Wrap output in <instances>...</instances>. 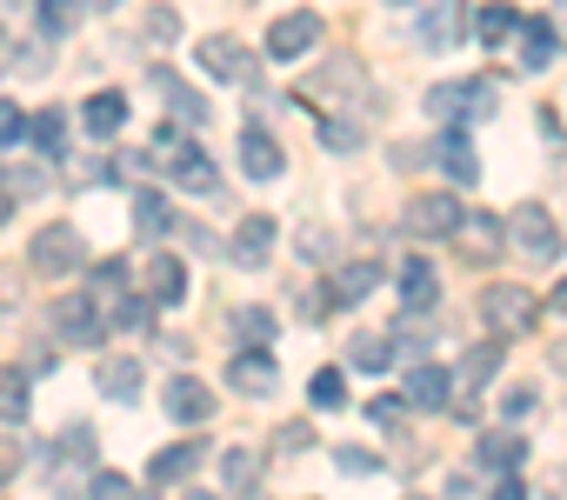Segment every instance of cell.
<instances>
[{
	"mask_svg": "<svg viewBox=\"0 0 567 500\" xmlns=\"http://www.w3.org/2000/svg\"><path fill=\"white\" fill-rule=\"evenodd\" d=\"M454 233H467V247H461V254H467V261H494V254H501V220H487V213H474V220H461Z\"/></svg>",
	"mask_w": 567,
	"mask_h": 500,
	"instance_id": "cell-27",
	"label": "cell"
},
{
	"mask_svg": "<svg viewBox=\"0 0 567 500\" xmlns=\"http://www.w3.org/2000/svg\"><path fill=\"white\" fill-rule=\"evenodd\" d=\"M220 473H227V487H247V480H254V454H247V447H234V454L220 460Z\"/></svg>",
	"mask_w": 567,
	"mask_h": 500,
	"instance_id": "cell-42",
	"label": "cell"
},
{
	"mask_svg": "<svg viewBox=\"0 0 567 500\" xmlns=\"http://www.w3.org/2000/svg\"><path fill=\"white\" fill-rule=\"evenodd\" d=\"M134 220H141V227H147V233H161V227H167V200H161V194H154V187H147V194H141V200H134Z\"/></svg>",
	"mask_w": 567,
	"mask_h": 500,
	"instance_id": "cell-37",
	"label": "cell"
},
{
	"mask_svg": "<svg viewBox=\"0 0 567 500\" xmlns=\"http://www.w3.org/2000/svg\"><path fill=\"white\" fill-rule=\"evenodd\" d=\"M81 121H87V134H94V140H107V134H121V127H127V101H121V94H94V101L81 107Z\"/></svg>",
	"mask_w": 567,
	"mask_h": 500,
	"instance_id": "cell-25",
	"label": "cell"
},
{
	"mask_svg": "<svg viewBox=\"0 0 567 500\" xmlns=\"http://www.w3.org/2000/svg\"><path fill=\"white\" fill-rule=\"evenodd\" d=\"M8 213H14V194H0V220H8Z\"/></svg>",
	"mask_w": 567,
	"mask_h": 500,
	"instance_id": "cell-52",
	"label": "cell"
},
{
	"mask_svg": "<svg viewBox=\"0 0 567 500\" xmlns=\"http://www.w3.org/2000/svg\"><path fill=\"white\" fill-rule=\"evenodd\" d=\"M34 268H41V274H74V268H87L81 233H74V227H48V233H34Z\"/></svg>",
	"mask_w": 567,
	"mask_h": 500,
	"instance_id": "cell-6",
	"label": "cell"
},
{
	"mask_svg": "<svg viewBox=\"0 0 567 500\" xmlns=\"http://www.w3.org/2000/svg\"><path fill=\"white\" fill-rule=\"evenodd\" d=\"M14 473H21V447H14V440H0V487H8Z\"/></svg>",
	"mask_w": 567,
	"mask_h": 500,
	"instance_id": "cell-46",
	"label": "cell"
},
{
	"mask_svg": "<svg viewBox=\"0 0 567 500\" xmlns=\"http://www.w3.org/2000/svg\"><path fill=\"white\" fill-rule=\"evenodd\" d=\"M334 460H341V473H381V454H368V447H341Z\"/></svg>",
	"mask_w": 567,
	"mask_h": 500,
	"instance_id": "cell-41",
	"label": "cell"
},
{
	"mask_svg": "<svg viewBox=\"0 0 567 500\" xmlns=\"http://www.w3.org/2000/svg\"><path fill=\"white\" fill-rule=\"evenodd\" d=\"M0 420H8V427L28 420V374L21 367H0Z\"/></svg>",
	"mask_w": 567,
	"mask_h": 500,
	"instance_id": "cell-29",
	"label": "cell"
},
{
	"mask_svg": "<svg viewBox=\"0 0 567 500\" xmlns=\"http://www.w3.org/2000/svg\"><path fill=\"white\" fill-rule=\"evenodd\" d=\"M434 160H441V167H447V174H454L461 187H467V180L481 174V160H474V147H467V134H461V127H447V134L434 140Z\"/></svg>",
	"mask_w": 567,
	"mask_h": 500,
	"instance_id": "cell-23",
	"label": "cell"
},
{
	"mask_svg": "<svg viewBox=\"0 0 567 500\" xmlns=\"http://www.w3.org/2000/svg\"><path fill=\"white\" fill-rule=\"evenodd\" d=\"M414 500H421V493H414Z\"/></svg>",
	"mask_w": 567,
	"mask_h": 500,
	"instance_id": "cell-56",
	"label": "cell"
},
{
	"mask_svg": "<svg viewBox=\"0 0 567 500\" xmlns=\"http://www.w3.org/2000/svg\"><path fill=\"white\" fill-rule=\"evenodd\" d=\"M494 374H501V341H481V347H474V354L461 361V387L474 394V387H487Z\"/></svg>",
	"mask_w": 567,
	"mask_h": 500,
	"instance_id": "cell-30",
	"label": "cell"
},
{
	"mask_svg": "<svg viewBox=\"0 0 567 500\" xmlns=\"http://www.w3.org/2000/svg\"><path fill=\"white\" fill-rule=\"evenodd\" d=\"M154 321V294H121V308H114V327H147Z\"/></svg>",
	"mask_w": 567,
	"mask_h": 500,
	"instance_id": "cell-34",
	"label": "cell"
},
{
	"mask_svg": "<svg viewBox=\"0 0 567 500\" xmlns=\"http://www.w3.org/2000/svg\"><path fill=\"white\" fill-rule=\"evenodd\" d=\"M321 34H328L321 14H280V21L267 28V54H274V61H301Z\"/></svg>",
	"mask_w": 567,
	"mask_h": 500,
	"instance_id": "cell-7",
	"label": "cell"
},
{
	"mask_svg": "<svg viewBox=\"0 0 567 500\" xmlns=\"http://www.w3.org/2000/svg\"><path fill=\"white\" fill-rule=\"evenodd\" d=\"M127 500H134V493H127Z\"/></svg>",
	"mask_w": 567,
	"mask_h": 500,
	"instance_id": "cell-57",
	"label": "cell"
},
{
	"mask_svg": "<svg viewBox=\"0 0 567 500\" xmlns=\"http://www.w3.org/2000/svg\"><path fill=\"white\" fill-rule=\"evenodd\" d=\"M348 367H361V374H388V367H394V354H388V341H381V334H361V341L348 347Z\"/></svg>",
	"mask_w": 567,
	"mask_h": 500,
	"instance_id": "cell-32",
	"label": "cell"
},
{
	"mask_svg": "<svg viewBox=\"0 0 567 500\" xmlns=\"http://www.w3.org/2000/svg\"><path fill=\"white\" fill-rule=\"evenodd\" d=\"M401 407H408V400H394V394H381V400H368V414H374L381 427H394V420H401Z\"/></svg>",
	"mask_w": 567,
	"mask_h": 500,
	"instance_id": "cell-45",
	"label": "cell"
},
{
	"mask_svg": "<svg viewBox=\"0 0 567 500\" xmlns=\"http://www.w3.org/2000/svg\"><path fill=\"white\" fill-rule=\"evenodd\" d=\"M520 460H527V440H520V434H487V440H481V467L514 473Z\"/></svg>",
	"mask_w": 567,
	"mask_h": 500,
	"instance_id": "cell-28",
	"label": "cell"
},
{
	"mask_svg": "<svg viewBox=\"0 0 567 500\" xmlns=\"http://www.w3.org/2000/svg\"><path fill=\"white\" fill-rule=\"evenodd\" d=\"M240 167H247L254 180H274L280 167H288V154H280V147H274V134H260V127H247V134H240Z\"/></svg>",
	"mask_w": 567,
	"mask_h": 500,
	"instance_id": "cell-17",
	"label": "cell"
},
{
	"mask_svg": "<svg viewBox=\"0 0 567 500\" xmlns=\"http://www.w3.org/2000/svg\"><path fill=\"white\" fill-rule=\"evenodd\" d=\"M401 301H408V314H427L434 301H441V274L414 254V261H401Z\"/></svg>",
	"mask_w": 567,
	"mask_h": 500,
	"instance_id": "cell-16",
	"label": "cell"
},
{
	"mask_svg": "<svg viewBox=\"0 0 567 500\" xmlns=\"http://www.w3.org/2000/svg\"><path fill=\"white\" fill-rule=\"evenodd\" d=\"M447 394H454V381H447L441 367H414V374H408V407L441 414V407H447Z\"/></svg>",
	"mask_w": 567,
	"mask_h": 500,
	"instance_id": "cell-21",
	"label": "cell"
},
{
	"mask_svg": "<svg viewBox=\"0 0 567 500\" xmlns=\"http://www.w3.org/2000/svg\"><path fill=\"white\" fill-rule=\"evenodd\" d=\"M514 34H520V67H534V74H540V67L554 61V48H560V41H554V34H560L554 21H520Z\"/></svg>",
	"mask_w": 567,
	"mask_h": 500,
	"instance_id": "cell-22",
	"label": "cell"
},
{
	"mask_svg": "<svg viewBox=\"0 0 567 500\" xmlns=\"http://www.w3.org/2000/svg\"><path fill=\"white\" fill-rule=\"evenodd\" d=\"M321 134H328V147H334V154L361 147V127H354V121H321Z\"/></svg>",
	"mask_w": 567,
	"mask_h": 500,
	"instance_id": "cell-39",
	"label": "cell"
},
{
	"mask_svg": "<svg viewBox=\"0 0 567 500\" xmlns=\"http://www.w3.org/2000/svg\"><path fill=\"white\" fill-rule=\"evenodd\" d=\"M421 48H434V54H447L454 41H461V0H421Z\"/></svg>",
	"mask_w": 567,
	"mask_h": 500,
	"instance_id": "cell-11",
	"label": "cell"
},
{
	"mask_svg": "<svg viewBox=\"0 0 567 500\" xmlns=\"http://www.w3.org/2000/svg\"><path fill=\"white\" fill-rule=\"evenodd\" d=\"M0 61H8V41H0Z\"/></svg>",
	"mask_w": 567,
	"mask_h": 500,
	"instance_id": "cell-55",
	"label": "cell"
},
{
	"mask_svg": "<svg viewBox=\"0 0 567 500\" xmlns=\"http://www.w3.org/2000/svg\"><path fill=\"white\" fill-rule=\"evenodd\" d=\"M308 400H315V407H341V400H348V374H341V367H321V374L308 381Z\"/></svg>",
	"mask_w": 567,
	"mask_h": 500,
	"instance_id": "cell-33",
	"label": "cell"
},
{
	"mask_svg": "<svg viewBox=\"0 0 567 500\" xmlns=\"http://www.w3.org/2000/svg\"><path fill=\"white\" fill-rule=\"evenodd\" d=\"M301 254H308V261H328V233H321V227L301 233Z\"/></svg>",
	"mask_w": 567,
	"mask_h": 500,
	"instance_id": "cell-47",
	"label": "cell"
},
{
	"mask_svg": "<svg viewBox=\"0 0 567 500\" xmlns=\"http://www.w3.org/2000/svg\"><path fill=\"white\" fill-rule=\"evenodd\" d=\"M48 460H54V493H61V500L87 493V434H81V427H74V434H68Z\"/></svg>",
	"mask_w": 567,
	"mask_h": 500,
	"instance_id": "cell-9",
	"label": "cell"
},
{
	"mask_svg": "<svg viewBox=\"0 0 567 500\" xmlns=\"http://www.w3.org/2000/svg\"><path fill=\"white\" fill-rule=\"evenodd\" d=\"M200 74H214V81H227V87H247V81L260 74V61H254L240 41H227V34H207V41H200Z\"/></svg>",
	"mask_w": 567,
	"mask_h": 500,
	"instance_id": "cell-4",
	"label": "cell"
},
{
	"mask_svg": "<svg viewBox=\"0 0 567 500\" xmlns=\"http://www.w3.org/2000/svg\"><path fill=\"white\" fill-rule=\"evenodd\" d=\"M494 81H441V87H427V114L441 121V127H454V121H467V114H487L494 107V94H487Z\"/></svg>",
	"mask_w": 567,
	"mask_h": 500,
	"instance_id": "cell-3",
	"label": "cell"
},
{
	"mask_svg": "<svg viewBox=\"0 0 567 500\" xmlns=\"http://www.w3.org/2000/svg\"><path fill=\"white\" fill-rule=\"evenodd\" d=\"M554 28H567V0H554Z\"/></svg>",
	"mask_w": 567,
	"mask_h": 500,
	"instance_id": "cell-50",
	"label": "cell"
},
{
	"mask_svg": "<svg viewBox=\"0 0 567 500\" xmlns=\"http://www.w3.org/2000/svg\"><path fill=\"white\" fill-rule=\"evenodd\" d=\"M87 8H101V14H107V8H121V0H87Z\"/></svg>",
	"mask_w": 567,
	"mask_h": 500,
	"instance_id": "cell-53",
	"label": "cell"
},
{
	"mask_svg": "<svg viewBox=\"0 0 567 500\" xmlns=\"http://www.w3.org/2000/svg\"><path fill=\"white\" fill-rule=\"evenodd\" d=\"M227 381H234L240 394H274V387H280V367H274V354H254V347H247V354L227 361Z\"/></svg>",
	"mask_w": 567,
	"mask_h": 500,
	"instance_id": "cell-14",
	"label": "cell"
},
{
	"mask_svg": "<svg viewBox=\"0 0 567 500\" xmlns=\"http://www.w3.org/2000/svg\"><path fill=\"white\" fill-rule=\"evenodd\" d=\"M94 381H101V394H107V400H121V407H127V400L141 394V361H134V354H107Z\"/></svg>",
	"mask_w": 567,
	"mask_h": 500,
	"instance_id": "cell-19",
	"label": "cell"
},
{
	"mask_svg": "<svg viewBox=\"0 0 567 500\" xmlns=\"http://www.w3.org/2000/svg\"><path fill=\"white\" fill-rule=\"evenodd\" d=\"M240 334L247 341H274V314H240Z\"/></svg>",
	"mask_w": 567,
	"mask_h": 500,
	"instance_id": "cell-44",
	"label": "cell"
},
{
	"mask_svg": "<svg viewBox=\"0 0 567 500\" xmlns=\"http://www.w3.org/2000/svg\"><path fill=\"white\" fill-rule=\"evenodd\" d=\"M87 493H94V500H127V480H121V473H101V467H94Z\"/></svg>",
	"mask_w": 567,
	"mask_h": 500,
	"instance_id": "cell-43",
	"label": "cell"
},
{
	"mask_svg": "<svg viewBox=\"0 0 567 500\" xmlns=\"http://www.w3.org/2000/svg\"><path fill=\"white\" fill-rule=\"evenodd\" d=\"M534 400H540V394H534V387L520 381V387H507V400H501V414H507V420H527V414H534Z\"/></svg>",
	"mask_w": 567,
	"mask_h": 500,
	"instance_id": "cell-40",
	"label": "cell"
},
{
	"mask_svg": "<svg viewBox=\"0 0 567 500\" xmlns=\"http://www.w3.org/2000/svg\"><path fill=\"white\" fill-rule=\"evenodd\" d=\"M28 134H34V147H41V154H61V147H68V114H61V107H48V114H34V121H28Z\"/></svg>",
	"mask_w": 567,
	"mask_h": 500,
	"instance_id": "cell-31",
	"label": "cell"
},
{
	"mask_svg": "<svg viewBox=\"0 0 567 500\" xmlns=\"http://www.w3.org/2000/svg\"><path fill=\"white\" fill-rule=\"evenodd\" d=\"M461 220H467L461 194H414V200H408V227H414L421 240H441V233H454Z\"/></svg>",
	"mask_w": 567,
	"mask_h": 500,
	"instance_id": "cell-5",
	"label": "cell"
},
{
	"mask_svg": "<svg viewBox=\"0 0 567 500\" xmlns=\"http://www.w3.org/2000/svg\"><path fill=\"white\" fill-rule=\"evenodd\" d=\"M74 14H81V0H41V28H48V34H68Z\"/></svg>",
	"mask_w": 567,
	"mask_h": 500,
	"instance_id": "cell-35",
	"label": "cell"
},
{
	"mask_svg": "<svg viewBox=\"0 0 567 500\" xmlns=\"http://www.w3.org/2000/svg\"><path fill=\"white\" fill-rule=\"evenodd\" d=\"M147 41H154V48L181 41V14H174V8H154V14H147Z\"/></svg>",
	"mask_w": 567,
	"mask_h": 500,
	"instance_id": "cell-36",
	"label": "cell"
},
{
	"mask_svg": "<svg viewBox=\"0 0 567 500\" xmlns=\"http://www.w3.org/2000/svg\"><path fill=\"white\" fill-rule=\"evenodd\" d=\"M374 281H381V268H374V261H348V268H334L328 301H334V308H354V301H368V294H374Z\"/></svg>",
	"mask_w": 567,
	"mask_h": 500,
	"instance_id": "cell-18",
	"label": "cell"
},
{
	"mask_svg": "<svg viewBox=\"0 0 567 500\" xmlns=\"http://www.w3.org/2000/svg\"><path fill=\"white\" fill-rule=\"evenodd\" d=\"M514 28H520V8H507V0H487V8L474 14V41L481 48H501Z\"/></svg>",
	"mask_w": 567,
	"mask_h": 500,
	"instance_id": "cell-24",
	"label": "cell"
},
{
	"mask_svg": "<svg viewBox=\"0 0 567 500\" xmlns=\"http://www.w3.org/2000/svg\"><path fill=\"white\" fill-rule=\"evenodd\" d=\"M54 334L74 341V347H94V341H101V301H87V294H61V301H54Z\"/></svg>",
	"mask_w": 567,
	"mask_h": 500,
	"instance_id": "cell-8",
	"label": "cell"
},
{
	"mask_svg": "<svg viewBox=\"0 0 567 500\" xmlns=\"http://www.w3.org/2000/svg\"><path fill=\"white\" fill-rule=\"evenodd\" d=\"M207 460V447L200 440H181V447H161L154 460H147V480L154 487H174V480H194V467Z\"/></svg>",
	"mask_w": 567,
	"mask_h": 500,
	"instance_id": "cell-13",
	"label": "cell"
},
{
	"mask_svg": "<svg viewBox=\"0 0 567 500\" xmlns=\"http://www.w3.org/2000/svg\"><path fill=\"white\" fill-rule=\"evenodd\" d=\"M554 308H560V314H567V281H560V288H554Z\"/></svg>",
	"mask_w": 567,
	"mask_h": 500,
	"instance_id": "cell-51",
	"label": "cell"
},
{
	"mask_svg": "<svg viewBox=\"0 0 567 500\" xmlns=\"http://www.w3.org/2000/svg\"><path fill=\"white\" fill-rule=\"evenodd\" d=\"M494 500H527V487H520V480H501V487H494Z\"/></svg>",
	"mask_w": 567,
	"mask_h": 500,
	"instance_id": "cell-49",
	"label": "cell"
},
{
	"mask_svg": "<svg viewBox=\"0 0 567 500\" xmlns=\"http://www.w3.org/2000/svg\"><path fill=\"white\" fill-rule=\"evenodd\" d=\"M147 294H154V308H174V301L187 294V268H181L174 254H154V261H147Z\"/></svg>",
	"mask_w": 567,
	"mask_h": 500,
	"instance_id": "cell-20",
	"label": "cell"
},
{
	"mask_svg": "<svg viewBox=\"0 0 567 500\" xmlns=\"http://www.w3.org/2000/svg\"><path fill=\"white\" fill-rule=\"evenodd\" d=\"M181 500H214V493H181Z\"/></svg>",
	"mask_w": 567,
	"mask_h": 500,
	"instance_id": "cell-54",
	"label": "cell"
},
{
	"mask_svg": "<svg viewBox=\"0 0 567 500\" xmlns=\"http://www.w3.org/2000/svg\"><path fill=\"white\" fill-rule=\"evenodd\" d=\"M94 288H101V294H114V301H121V261H107V268H101V274H94Z\"/></svg>",
	"mask_w": 567,
	"mask_h": 500,
	"instance_id": "cell-48",
	"label": "cell"
},
{
	"mask_svg": "<svg viewBox=\"0 0 567 500\" xmlns=\"http://www.w3.org/2000/svg\"><path fill=\"white\" fill-rule=\"evenodd\" d=\"M174 174H181V187H187V194H200V200H214V194H220V174H214V160H207L200 147H187V154L174 160Z\"/></svg>",
	"mask_w": 567,
	"mask_h": 500,
	"instance_id": "cell-26",
	"label": "cell"
},
{
	"mask_svg": "<svg viewBox=\"0 0 567 500\" xmlns=\"http://www.w3.org/2000/svg\"><path fill=\"white\" fill-rule=\"evenodd\" d=\"M534 314H540V308H534V294H527V288H507V281H501V288H487V294H481V321H487V334H494V341H520V334L534 327Z\"/></svg>",
	"mask_w": 567,
	"mask_h": 500,
	"instance_id": "cell-2",
	"label": "cell"
},
{
	"mask_svg": "<svg viewBox=\"0 0 567 500\" xmlns=\"http://www.w3.org/2000/svg\"><path fill=\"white\" fill-rule=\"evenodd\" d=\"M21 134H28V114H21L14 101H0V147H14Z\"/></svg>",
	"mask_w": 567,
	"mask_h": 500,
	"instance_id": "cell-38",
	"label": "cell"
},
{
	"mask_svg": "<svg viewBox=\"0 0 567 500\" xmlns=\"http://www.w3.org/2000/svg\"><path fill=\"white\" fill-rule=\"evenodd\" d=\"M507 240H514V254H520L527 268L560 261V227H554V213H547L540 200H527V207L507 213Z\"/></svg>",
	"mask_w": 567,
	"mask_h": 500,
	"instance_id": "cell-1",
	"label": "cell"
},
{
	"mask_svg": "<svg viewBox=\"0 0 567 500\" xmlns=\"http://www.w3.org/2000/svg\"><path fill=\"white\" fill-rule=\"evenodd\" d=\"M267 254H274V220H267V213H247V220L234 227V261H240V268H260Z\"/></svg>",
	"mask_w": 567,
	"mask_h": 500,
	"instance_id": "cell-15",
	"label": "cell"
},
{
	"mask_svg": "<svg viewBox=\"0 0 567 500\" xmlns=\"http://www.w3.org/2000/svg\"><path fill=\"white\" fill-rule=\"evenodd\" d=\"M161 400H167V414H174L181 427H200V420L214 414V394H207V381H194V374H174Z\"/></svg>",
	"mask_w": 567,
	"mask_h": 500,
	"instance_id": "cell-10",
	"label": "cell"
},
{
	"mask_svg": "<svg viewBox=\"0 0 567 500\" xmlns=\"http://www.w3.org/2000/svg\"><path fill=\"white\" fill-rule=\"evenodd\" d=\"M154 94H161V101L174 107V121H181V127H207V101H200V94H194V87H187L181 74L154 67Z\"/></svg>",
	"mask_w": 567,
	"mask_h": 500,
	"instance_id": "cell-12",
	"label": "cell"
}]
</instances>
